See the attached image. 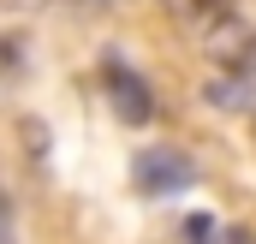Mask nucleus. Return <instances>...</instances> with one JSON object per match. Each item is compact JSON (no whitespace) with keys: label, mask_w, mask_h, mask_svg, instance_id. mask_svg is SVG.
<instances>
[{"label":"nucleus","mask_w":256,"mask_h":244,"mask_svg":"<svg viewBox=\"0 0 256 244\" xmlns=\"http://www.w3.org/2000/svg\"><path fill=\"white\" fill-rule=\"evenodd\" d=\"M131 179L143 196H173V190H185L196 179L191 155H179V149H143L137 155V167H131Z\"/></svg>","instance_id":"obj_1"},{"label":"nucleus","mask_w":256,"mask_h":244,"mask_svg":"<svg viewBox=\"0 0 256 244\" xmlns=\"http://www.w3.org/2000/svg\"><path fill=\"white\" fill-rule=\"evenodd\" d=\"M102 84H108V96H114V108H120V120L143 125L149 114H155V96H149V84L131 72L126 60H108L102 66Z\"/></svg>","instance_id":"obj_2"},{"label":"nucleus","mask_w":256,"mask_h":244,"mask_svg":"<svg viewBox=\"0 0 256 244\" xmlns=\"http://www.w3.org/2000/svg\"><path fill=\"white\" fill-rule=\"evenodd\" d=\"M202 232H208V220H191V244H208ZM214 244H256V238L244 232V226H226V232H214Z\"/></svg>","instance_id":"obj_3"},{"label":"nucleus","mask_w":256,"mask_h":244,"mask_svg":"<svg viewBox=\"0 0 256 244\" xmlns=\"http://www.w3.org/2000/svg\"><path fill=\"white\" fill-rule=\"evenodd\" d=\"M232 66V72H256V42H244V54H238V60H226Z\"/></svg>","instance_id":"obj_4"}]
</instances>
